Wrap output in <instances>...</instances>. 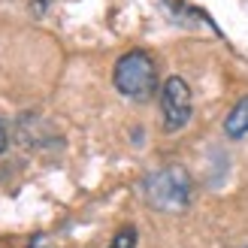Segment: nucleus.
<instances>
[{"label":"nucleus","mask_w":248,"mask_h":248,"mask_svg":"<svg viewBox=\"0 0 248 248\" xmlns=\"http://www.w3.org/2000/svg\"><path fill=\"white\" fill-rule=\"evenodd\" d=\"M106 248H136V230L133 227H121Z\"/></svg>","instance_id":"5"},{"label":"nucleus","mask_w":248,"mask_h":248,"mask_svg":"<svg viewBox=\"0 0 248 248\" xmlns=\"http://www.w3.org/2000/svg\"><path fill=\"white\" fill-rule=\"evenodd\" d=\"M145 200L160 212H182L191 203V176L182 167H164L145 179Z\"/></svg>","instance_id":"1"},{"label":"nucleus","mask_w":248,"mask_h":248,"mask_svg":"<svg viewBox=\"0 0 248 248\" xmlns=\"http://www.w3.org/2000/svg\"><path fill=\"white\" fill-rule=\"evenodd\" d=\"M160 112H164L167 130H179L191 118V88L185 79L172 76L164 82V88H160Z\"/></svg>","instance_id":"3"},{"label":"nucleus","mask_w":248,"mask_h":248,"mask_svg":"<svg viewBox=\"0 0 248 248\" xmlns=\"http://www.w3.org/2000/svg\"><path fill=\"white\" fill-rule=\"evenodd\" d=\"M224 133L230 136V140H242V136L248 133V97H242V100L227 112V118H224Z\"/></svg>","instance_id":"4"},{"label":"nucleus","mask_w":248,"mask_h":248,"mask_svg":"<svg viewBox=\"0 0 248 248\" xmlns=\"http://www.w3.org/2000/svg\"><path fill=\"white\" fill-rule=\"evenodd\" d=\"M115 88L130 100H145L157 88V67L152 55L145 52H127L115 64Z\"/></svg>","instance_id":"2"},{"label":"nucleus","mask_w":248,"mask_h":248,"mask_svg":"<svg viewBox=\"0 0 248 248\" xmlns=\"http://www.w3.org/2000/svg\"><path fill=\"white\" fill-rule=\"evenodd\" d=\"M6 145H9V133H6V124L0 121V155L6 152Z\"/></svg>","instance_id":"6"}]
</instances>
